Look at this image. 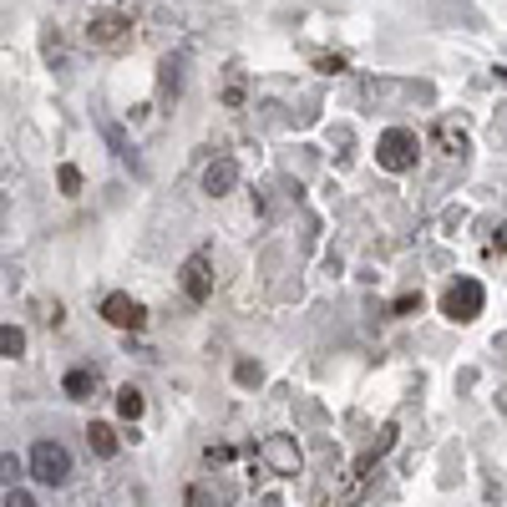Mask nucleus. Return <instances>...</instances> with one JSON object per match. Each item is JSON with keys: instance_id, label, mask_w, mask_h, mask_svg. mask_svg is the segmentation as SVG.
<instances>
[{"instance_id": "nucleus-19", "label": "nucleus", "mask_w": 507, "mask_h": 507, "mask_svg": "<svg viewBox=\"0 0 507 507\" xmlns=\"http://www.w3.org/2000/svg\"><path fill=\"white\" fill-rule=\"evenodd\" d=\"M421 310V295H401L396 300V315H416Z\"/></svg>"}, {"instance_id": "nucleus-9", "label": "nucleus", "mask_w": 507, "mask_h": 507, "mask_svg": "<svg viewBox=\"0 0 507 507\" xmlns=\"http://www.w3.org/2000/svg\"><path fill=\"white\" fill-rule=\"evenodd\" d=\"M62 391H66L71 401H92V396H96V370H66Z\"/></svg>"}, {"instance_id": "nucleus-12", "label": "nucleus", "mask_w": 507, "mask_h": 507, "mask_svg": "<svg viewBox=\"0 0 507 507\" xmlns=\"http://www.w3.org/2000/svg\"><path fill=\"white\" fill-rule=\"evenodd\" d=\"M143 391H132V386H122V391H117V416H127V421H137V416H143Z\"/></svg>"}, {"instance_id": "nucleus-16", "label": "nucleus", "mask_w": 507, "mask_h": 507, "mask_svg": "<svg viewBox=\"0 0 507 507\" xmlns=\"http://www.w3.org/2000/svg\"><path fill=\"white\" fill-rule=\"evenodd\" d=\"M56 183H62V193H66V198H77V193H81V173L71 168V162H66L62 173H56Z\"/></svg>"}, {"instance_id": "nucleus-21", "label": "nucleus", "mask_w": 507, "mask_h": 507, "mask_svg": "<svg viewBox=\"0 0 507 507\" xmlns=\"http://www.w3.org/2000/svg\"><path fill=\"white\" fill-rule=\"evenodd\" d=\"M5 223H11V198L0 193V234H5Z\"/></svg>"}, {"instance_id": "nucleus-5", "label": "nucleus", "mask_w": 507, "mask_h": 507, "mask_svg": "<svg viewBox=\"0 0 507 507\" xmlns=\"http://www.w3.org/2000/svg\"><path fill=\"white\" fill-rule=\"evenodd\" d=\"M102 320H107V325H117V330H143V325H147V310L132 300V295H122V289H117V295H107V300H102Z\"/></svg>"}, {"instance_id": "nucleus-8", "label": "nucleus", "mask_w": 507, "mask_h": 507, "mask_svg": "<svg viewBox=\"0 0 507 507\" xmlns=\"http://www.w3.org/2000/svg\"><path fill=\"white\" fill-rule=\"evenodd\" d=\"M264 457H270V467L274 472H300V446L289 442V436H270V442H264Z\"/></svg>"}, {"instance_id": "nucleus-17", "label": "nucleus", "mask_w": 507, "mask_h": 507, "mask_svg": "<svg viewBox=\"0 0 507 507\" xmlns=\"http://www.w3.org/2000/svg\"><path fill=\"white\" fill-rule=\"evenodd\" d=\"M107 143L117 147V158H122V162H137V158H132V143H127V137H122V132H117L112 122H107Z\"/></svg>"}, {"instance_id": "nucleus-15", "label": "nucleus", "mask_w": 507, "mask_h": 507, "mask_svg": "<svg viewBox=\"0 0 507 507\" xmlns=\"http://www.w3.org/2000/svg\"><path fill=\"white\" fill-rule=\"evenodd\" d=\"M234 380H238V386H259V380H264V370H259L254 361H238L234 365Z\"/></svg>"}, {"instance_id": "nucleus-1", "label": "nucleus", "mask_w": 507, "mask_h": 507, "mask_svg": "<svg viewBox=\"0 0 507 507\" xmlns=\"http://www.w3.org/2000/svg\"><path fill=\"white\" fill-rule=\"evenodd\" d=\"M416 158H421V143H416V132H406V127H391V132H380L376 162L386 168V173H411Z\"/></svg>"}, {"instance_id": "nucleus-3", "label": "nucleus", "mask_w": 507, "mask_h": 507, "mask_svg": "<svg viewBox=\"0 0 507 507\" xmlns=\"http://www.w3.org/2000/svg\"><path fill=\"white\" fill-rule=\"evenodd\" d=\"M482 304H487L482 285H477V279H457V285L442 295V315H446V320H457V325H467V320L482 315Z\"/></svg>"}, {"instance_id": "nucleus-18", "label": "nucleus", "mask_w": 507, "mask_h": 507, "mask_svg": "<svg viewBox=\"0 0 507 507\" xmlns=\"http://www.w3.org/2000/svg\"><path fill=\"white\" fill-rule=\"evenodd\" d=\"M5 507H36V497L26 487H5Z\"/></svg>"}, {"instance_id": "nucleus-2", "label": "nucleus", "mask_w": 507, "mask_h": 507, "mask_svg": "<svg viewBox=\"0 0 507 507\" xmlns=\"http://www.w3.org/2000/svg\"><path fill=\"white\" fill-rule=\"evenodd\" d=\"M31 477L46 482V487H62L66 477H71V452L62 442H36L31 446Z\"/></svg>"}, {"instance_id": "nucleus-6", "label": "nucleus", "mask_w": 507, "mask_h": 507, "mask_svg": "<svg viewBox=\"0 0 507 507\" xmlns=\"http://www.w3.org/2000/svg\"><path fill=\"white\" fill-rule=\"evenodd\" d=\"M183 295L193 304H204L213 295V264H208V254H193L188 264H183Z\"/></svg>"}, {"instance_id": "nucleus-10", "label": "nucleus", "mask_w": 507, "mask_h": 507, "mask_svg": "<svg viewBox=\"0 0 507 507\" xmlns=\"http://www.w3.org/2000/svg\"><path fill=\"white\" fill-rule=\"evenodd\" d=\"M87 446H92L96 457H112V452H117V431H112L107 421H92V427H87Z\"/></svg>"}, {"instance_id": "nucleus-11", "label": "nucleus", "mask_w": 507, "mask_h": 507, "mask_svg": "<svg viewBox=\"0 0 507 507\" xmlns=\"http://www.w3.org/2000/svg\"><path fill=\"white\" fill-rule=\"evenodd\" d=\"M0 355H5V361L26 355V330H16V325H0Z\"/></svg>"}, {"instance_id": "nucleus-7", "label": "nucleus", "mask_w": 507, "mask_h": 507, "mask_svg": "<svg viewBox=\"0 0 507 507\" xmlns=\"http://www.w3.org/2000/svg\"><path fill=\"white\" fill-rule=\"evenodd\" d=\"M238 188V162L234 158H213L204 168V193H213V198H223V193Z\"/></svg>"}, {"instance_id": "nucleus-14", "label": "nucleus", "mask_w": 507, "mask_h": 507, "mask_svg": "<svg viewBox=\"0 0 507 507\" xmlns=\"http://www.w3.org/2000/svg\"><path fill=\"white\" fill-rule=\"evenodd\" d=\"M16 477H21V457L16 452H0V487H16Z\"/></svg>"}, {"instance_id": "nucleus-13", "label": "nucleus", "mask_w": 507, "mask_h": 507, "mask_svg": "<svg viewBox=\"0 0 507 507\" xmlns=\"http://www.w3.org/2000/svg\"><path fill=\"white\" fill-rule=\"evenodd\" d=\"M436 143H442L446 153H467V132L452 127V122H442V127H436Z\"/></svg>"}, {"instance_id": "nucleus-4", "label": "nucleus", "mask_w": 507, "mask_h": 507, "mask_svg": "<svg viewBox=\"0 0 507 507\" xmlns=\"http://www.w3.org/2000/svg\"><path fill=\"white\" fill-rule=\"evenodd\" d=\"M127 16H117V11H96L92 21H87V36H92V46H102V51H122L127 46Z\"/></svg>"}, {"instance_id": "nucleus-22", "label": "nucleus", "mask_w": 507, "mask_h": 507, "mask_svg": "<svg viewBox=\"0 0 507 507\" xmlns=\"http://www.w3.org/2000/svg\"><path fill=\"white\" fill-rule=\"evenodd\" d=\"M503 249H507V229H503Z\"/></svg>"}, {"instance_id": "nucleus-20", "label": "nucleus", "mask_w": 507, "mask_h": 507, "mask_svg": "<svg viewBox=\"0 0 507 507\" xmlns=\"http://www.w3.org/2000/svg\"><path fill=\"white\" fill-rule=\"evenodd\" d=\"M320 71H345V56H315Z\"/></svg>"}]
</instances>
